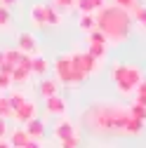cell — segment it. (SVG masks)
<instances>
[{
  "instance_id": "cell-1",
  "label": "cell",
  "mask_w": 146,
  "mask_h": 148,
  "mask_svg": "<svg viewBox=\"0 0 146 148\" xmlns=\"http://www.w3.org/2000/svg\"><path fill=\"white\" fill-rule=\"evenodd\" d=\"M130 26H132V14L120 10V7H108V10L104 7L101 14L97 16V28L104 31V35L108 38V45L125 40Z\"/></svg>"
},
{
  "instance_id": "cell-22",
  "label": "cell",
  "mask_w": 146,
  "mask_h": 148,
  "mask_svg": "<svg viewBox=\"0 0 146 148\" xmlns=\"http://www.w3.org/2000/svg\"><path fill=\"white\" fill-rule=\"evenodd\" d=\"M139 5H141L139 0H116V7H120V10H125V12H130V14H132Z\"/></svg>"
},
{
  "instance_id": "cell-30",
  "label": "cell",
  "mask_w": 146,
  "mask_h": 148,
  "mask_svg": "<svg viewBox=\"0 0 146 148\" xmlns=\"http://www.w3.org/2000/svg\"><path fill=\"white\" fill-rule=\"evenodd\" d=\"M19 66H21L24 71H28L31 75H33V57H31V54H24V57H21V61H19Z\"/></svg>"
},
{
  "instance_id": "cell-29",
  "label": "cell",
  "mask_w": 146,
  "mask_h": 148,
  "mask_svg": "<svg viewBox=\"0 0 146 148\" xmlns=\"http://www.w3.org/2000/svg\"><path fill=\"white\" fill-rule=\"evenodd\" d=\"M52 7H57V10H71V7H76V0H52Z\"/></svg>"
},
{
  "instance_id": "cell-5",
  "label": "cell",
  "mask_w": 146,
  "mask_h": 148,
  "mask_svg": "<svg viewBox=\"0 0 146 148\" xmlns=\"http://www.w3.org/2000/svg\"><path fill=\"white\" fill-rule=\"evenodd\" d=\"M17 47H19L24 54L35 57V52H38V40H35V35L31 31H24V33L17 35Z\"/></svg>"
},
{
  "instance_id": "cell-9",
  "label": "cell",
  "mask_w": 146,
  "mask_h": 148,
  "mask_svg": "<svg viewBox=\"0 0 146 148\" xmlns=\"http://www.w3.org/2000/svg\"><path fill=\"white\" fill-rule=\"evenodd\" d=\"M24 129H26L28 139H33V141H40V139H43V134H45V122H43L40 118H35V120H31L28 125H24Z\"/></svg>"
},
{
  "instance_id": "cell-36",
  "label": "cell",
  "mask_w": 146,
  "mask_h": 148,
  "mask_svg": "<svg viewBox=\"0 0 146 148\" xmlns=\"http://www.w3.org/2000/svg\"><path fill=\"white\" fill-rule=\"evenodd\" d=\"M0 148H12V143L10 141H0Z\"/></svg>"
},
{
  "instance_id": "cell-12",
  "label": "cell",
  "mask_w": 146,
  "mask_h": 148,
  "mask_svg": "<svg viewBox=\"0 0 146 148\" xmlns=\"http://www.w3.org/2000/svg\"><path fill=\"white\" fill-rule=\"evenodd\" d=\"M78 28L83 31V33H92V31H97V16L94 14H80V19H78Z\"/></svg>"
},
{
  "instance_id": "cell-35",
  "label": "cell",
  "mask_w": 146,
  "mask_h": 148,
  "mask_svg": "<svg viewBox=\"0 0 146 148\" xmlns=\"http://www.w3.org/2000/svg\"><path fill=\"white\" fill-rule=\"evenodd\" d=\"M92 5H94V10H104V0H92Z\"/></svg>"
},
{
  "instance_id": "cell-23",
  "label": "cell",
  "mask_w": 146,
  "mask_h": 148,
  "mask_svg": "<svg viewBox=\"0 0 146 148\" xmlns=\"http://www.w3.org/2000/svg\"><path fill=\"white\" fill-rule=\"evenodd\" d=\"M127 113H130L132 118H137V120H144V122H146V108L139 106V103H132L130 108H127Z\"/></svg>"
},
{
  "instance_id": "cell-24",
  "label": "cell",
  "mask_w": 146,
  "mask_h": 148,
  "mask_svg": "<svg viewBox=\"0 0 146 148\" xmlns=\"http://www.w3.org/2000/svg\"><path fill=\"white\" fill-rule=\"evenodd\" d=\"M14 115V110H12V106H10V101H7V97H0V118H12Z\"/></svg>"
},
{
  "instance_id": "cell-8",
  "label": "cell",
  "mask_w": 146,
  "mask_h": 148,
  "mask_svg": "<svg viewBox=\"0 0 146 148\" xmlns=\"http://www.w3.org/2000/svg\"><path fill=\"white\" fill-rule=\"evenodd\" d=\"M31 24H33V28L47 26V5H33L31 7Z\"/></svg>"
},
{
  "instance_id": "cell-34",
  "label": "cell",
  "mask_w": 146,
  "mask_h": 148,
  "mask_svg": "<svg viewBox=\"0 0 146 148\" xmlns=\"http://www.w3.org/2000/svg\"><path fill=\"white\" fill-rule=\"evenodd\" d=\"M24 148H43V143H40V141H33V139H31V141H28Z\"/></svg>"
},
{
  "instance_id": "cell-10",
  "label": "cell",
  "mask_w": 146,
  "mask_h": 148,
  "mask_svg": "<svg viewBox=\"0 0 146 148\" xmlns=\"http://www.w3.org/2000/svg\"><path fill=\"white\" fill-rule=\"evenodd\" d=\"M45 108H47V113H52V115H64L66 113V101L57 94L52 99H45Z\"/></svg>"
},
{
  "instance_id": "cell-19",
  "label": "cell",
  "mask_w": 146,
  "mask_h": 148,
  "mask_svg": "<svg viewBox=\"0 0 146 148\" xmlns=\"http://www.w3.org/2000/svg\"><path fill=\"white\" fill-rule=\"evenodd\" d=\"M87 40H90V45H108V38L104 35V31H99V28L90 33V35H87Z\"/></svg>"
},
{
  "instance_id": "cell-14",
  "label": "cell",
  "mask_w": 146,
  "mask_h": 148,
  "mask_svg": "<svg viewBox=\"0 0 146 148\" xmlns=\"http://www.w3.org/2000/svg\"><path fill=\"white\" fill-rule=\"evenodd\" d=\"M21 57H24V52H21L19 47H12V49H5V64H10V66H19Z\"/></svg>"
},
{
  "instance_id": "cell-37",
  "label": "cell",
  "mask_w": 146,
  "mask_h": 148,
  "mask_svg": "<svg viewBox=\"0 0 146 148\" xmlns=\"http://www.w3.org/2000/svg\"><path fill=\"white\" fill-rule=\"evenodd\" d=\"M3 64H5V52L0 49V66H3Z\"/></svg>"
},
{
  "instance_id": "cell-20",
  "label": "cell",
  "mask_w": 146,
  "mask_h": 148,
  "mask_svg": "<svg viewBox=\"0 0 146 148\" xmlns=\"http://www.w3.org/2000/svg\"><path fill=\"white\" fill-rule=\"evenodd\" d=\"M7 101H10V106H12V110H17L21 103H26V94H21V92H10V97H7Z\"/></svg>"
},
{
  "instance_id": "cell-33",
  "label": "cell",
  "mask_w": 146,
  "mask_h": 148,
  "mask_svg": "<svg viewBox=\"0 0 146 148\" xmlns=\"http://www.w3.org/2000/svg\"><path fill=\"white\" fill-rule=\"evenodd\" d=\"M17 3H19V0H0V5H3V7H7V10H12Z\"/></svg>"
},
{
  "instance_id": "cell-7",
  "label": "cell",
  "mask_w": 146,
  "mask_h": 148,
  "mask_svg": "<svg viewBox=\"0 0 146 148\" xmlns=\"http://www.w3.org/2000/svg\"><path fill=\"white\" fill-rule=\"evenodd\" d=\"M38 92L43 94V99L57 97V94H59V80H54V78H43V80L38 82Z\"/></svg>"
},
{
  "instance_id": "cell-15",
  "label": "cell",
  "mask_w": 146,
  "mask_h": 148,
  "mask_svg": "<svg viewBox=\"0 0 146 148\" xmlns=\"http://www.w3.org/2000/svg\"><path fill=\"white\" fill-rule=\"evenodd\" d=\"M47 59L45 57H40V54H35L33 57V73L35 75H47Z\"/></svg>"
},
{
  "instance_id": "cell-26",
  "label": "cell",
  "mask_w": 146,
  "mask_h": 148,
  "mask_svg": "<svg viewBox=\"0 0 146 148\" xmlns=\"http://www.w3.org/2000/svg\"><path fill=\"white\" fill-rule=\"evenodd\" d=\"M134 103H139V106H144L146 108V80L137 87V92H134Z\"/></svg>"
},
{
  "instance_id": "cell-17",
  "label": "cell",
  "mask_w": 146,
  "mask_h": 148,
  "mask_svg": "<svg viewBox=\"0 0 146 148\" xmlns=\"http://www.w3.org/2000/svg\"><path fill=\"white\" fill-rule=\"evenodd\" d=\"M59 24H61V14H59V10L52 7V5H47V26H59Z\"/></svg>"
},
{
  "instance_id": "cell-31",
  "label": "cell",
  "mask_w": 146,
  "mask_h": 148,
  "mask_svg": "<svg viewBox=\"0 0 146 148\" xmlns=\"http://www.w3.org/2000/svg\"><path fill=\"white\" fill-rule=\"evenodd\" d=\"M10 85H12V78L5 75V73H0V89H10Z\"/></svg>"
},
{
  "instance_id": "cell-32",
  "label": "cell",
  "mask_w": 146,
  "mask_h": 148,
  "mask_svg": "<svg viewBox=\"0 0 146 148\" xmlns=\"http://www.w3.org/2000/svg\"><path fill=\"white\" fill-rule=\"evenodd\" d=\"M5 136H7V120L0 118V141H5Z\"/></svg>"
},
{
  "instance_id": "cell-11",
  "label": "cell",
  "mask_w": 146,
  "mask_h": 148,
  "mask_svg": "<svg viewBox=\"0 0 146 148\" xmlns=\"http://www.w3.org/2000/svg\"><path fill=\"white\" fill-rule=\"evenodd\" d=\"M28 141H31V139H28V134H26L24 127L12 129V134H10V143H12V148H24Z\"/></svg>"
},
{
  "instance_id": "cell-13",
  "label": "cell",
  "mask_w": 146,
  "mask_h": 148,
  "mask_svg": "<svg viewBox=\"0 0 146 148\" xmlns=\"http://www.w3.org/2000/svg\"><path fill=\"white\" fill-rule=\"evenodd\" d=\"M144 120H137V118H132L130 113H127V122H125V127H123V132L125 134H139L141 129H144Z\"/></svg>"
},
{
  "instance_id": "cell-16",
  "label": "cell",
  "mask_w": 146,
  "mask_h": 148,
  "mask_svg": "<svg viewBox=\"0 0 146 148\" xmlns=\"http://www.w3.org/2000/svg\"><path fill=\"white\" fill-rule=\"evenodd\" d=\"M106 52H108V45H90V47H87V54H90L92 59H97V61L106 59Z\"/></svg>"
},
{
  "instance_id": "cell-4",
  "label": "cell",
  "mask_w": 146,
  "mask_h": 148,
  "mask_svg": "<svg viewBox=\"0 0 146 148\" xmlns=\"http://www.w3.org/2000/svg\"><path fill=\"white\" fill-rule=\"evenodd\" d=\"M12 118L17 122H21V125H28L31 120H35V118H38V106H35V101L26 99V103H21L19 108H17Z\"/></svg>"
},
{
  "instance_id": "cell-3",
  "label": "cell",
  "mask_w": 146,
  "mask_h": 148,
  "mask_svg": "<svg viewBox=\"0 0 146 148\" xmlns=\"http://www.w3.org/2000/svg\"><path fill=\"white\" fill-rule=\"evenodd\" d=\"M52 68H54V75H57V80H59L61 85H68V87H78L80 82H85V80L78 75V73H76V68H73L71 54H59V57L54 59Z\"/></svg>"
},
{
  "instance_id": "cell-25",
  "label": "cell",
  "mask_w": 146,
  "mask_h": 148,
  "mask_svg": "<svg viewBox=\"0 0 146 148\" xmlns=\"http://www.w3.org/2000/svg\"><path fill=\"white\" fill-rule=\"evenodd\" d=\"M76 10H80V14H94L92 0H76Z\"/></svg>"
},
{
  "instance_id": "cell-6",
  "label": "cell",
  "mask_w": 146,
  "mask_h": 148,
  "mask_svg": "<svg viewBox=\"0 0 146 148\" xmlns=\"http://www.w3.org/2000/svg\"><path fill=\"white\" fill-rule=\"evenodd\" d=\"M76 125H73L68 118H59V122L54 125V136H57L59 141L61 139H68V136H76Z\"/></svg>"
},
{
  "instance_id": "cell-28",
  "label": "cell",
  "mask_w": 146,
  "mask_h": 148,
  "mask_svg": "<svg viewBox=\"0 0 146 148\" xmlns=\"http://www.w3.org/2000/svg\"><path fill=\"white\" fill-rule=\"evenodd\" d=\"M59 146H61V148H78V146H80V139H78V134H76V136H68V139H61Z\"/></svg>"
},
{
  "instance_id": "cell-2",
  "label": "cell",
  "mask_w": 146,
  "mask_h": 148,
  "mask_svg": "<svg viewBox=\"0 0 146 148\" xmlns=\"http://www.w3.org/2000/svg\"><path fill=\"white\" fill-rule=\"evenodd\" d=\"M111 80L116 82L120 94H134L137 87L144 82V73L134 64H116L111 68Z\"/></svg>"
},
{
  "instance_id": "cell-18",
  "label": "cell",
  "mask_w": 146,
  "mask_h": 148,
  "mask_svg": "<svg viewBox=\"0 0 146 148\" xmlns=\"http://www.w3.org/2000/svg\"><path fill=\"white\" fill-rule=\"evenodd\" d=\"M132 21H137V24L141 26V31H146V7H144V5H139V7L132 12Z\"/></svg>"
},
{
  "instance_id": "cell-27",
  "label": "cell",
  "mask_w": 146,
  "mask_h": 148,
  "mask_svg": "<svg viewBox=\"0 0 146 148\" xmlns=\"http://www.w3.org/2000/svg\"><path fill=\"white\" fill-rule=\"evenodd\" d=\"M10 24H12V14H10V10L0 5V28H5V26H10Z\"/></svg>"
},
{
  "instance_id": "cell-21",
  "label": "cell",
  "mask_w": 146,
  "mask_h": 148,
  "mask_svg": "<svg viewBox=\"0 0 146 148\" xmlns=\"http://www.w3.org/2000/svg\"><path fill=\"white\" fill-rule=\"evenodd\" d=\"M28 75H31L28 71H24L21 66H17V68H14V73H12V85H21V82H26V80H28Z\"/></svg>"
}]
</instances>
